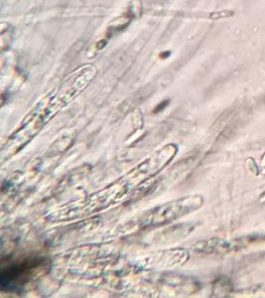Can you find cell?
Instances as JSON below:
<instances>
[{
    "label": "cell",
    "mask_w": 265,
    "mask_h": 298,
    "mask_svg": "<svg viewBox=\"0 0 265 298\" xmlns=\"http://www.w3.org/2000/svg\"><path fill=\"white\" fill-rule=\"evenodd\" d=\"M43 258H26L21 261L10 262L6 266L2 265L0 274L1 290L5 292H18L44 263Z\"/></svg>",
    "instance_id": "obj_3"
},
{
    "label": "cell",
    "mask_w": 265,
    "mask_h": 298,
    "mask_svg": "<svg viewBox=\"0 0 265 298\" xmlns=\"http://www.w3.org/2000/svg\"><path fill=\"white\" fill-rule=\"evenodd\" d=\"M177 151L178 146L176 144L171 143L169 145L164 146L163 148L156 151L152 156H150L144 162L137 165L133 170L126 174L125 177H123L120 181H118V183L114 184L111 187L110 191H102L104 192V194L111 193V196L108 197L111 200L115 198H119L120 200L124 194L130 190L132 186L136 185L140 181H143L146 178L155 175L161 169H163L164 166L168 164L173 157L177 154Z\"/></svg>",
    "instance_id": "obj_2"
},
{
    "label": "cell",
    "mask_w": 265,
    "mask_h": 298,
    "mask_svg": "<svg viewBox=\"0 0 265 298\" xmlns=\"http://www.w3.org/2000/svg\"><path fill=\"white\" fill-rule=\"evenodd\" d=\"M204 203L200 195H190L164 203L144 213L135 222L138 230L162 227L199 210Z\"/></svg>",
    "instance_id": "obj_1"
},
{
    "label": "cell",
    "mask_w": 265,
    "mask_h": 298,
    "mask_svg": "<svg viewBox=\"0 0 265 298\" xmlns=\"http://www.w3.org/2000/svg\"><path fill=\"white\" fill-rule=\"evenodd\" d=\"M168 104H169V100H164V101H162L161 104H159L158 105H157V106L154 108L153 112H154V113H158V112H160V111H162V110H163L167 105H168Z\"/></svg>",
    "instance_id": "obj_4"
}]
</instances>
